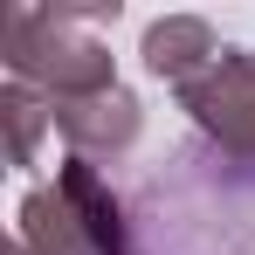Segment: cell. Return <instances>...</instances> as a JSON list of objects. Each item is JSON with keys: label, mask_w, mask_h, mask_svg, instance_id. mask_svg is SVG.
Wrapping results in <instances>:
<instances>
[{"label": "cell", "mask_w": 255, "mask_h": 255, "mask_svg": "<svg viewBox=\"0 0 255 255\" xmlns=\"http://www.w3.org/2000/svg\"><path fill=\"white\" fill-rule=\"evenodd\" d=\"M7 255H28V249H21V242H14V249H7Z\"/></svg>", "instance_id": "obj_7"}, {"label": "cell", "mask_w": 255, "mask_h": 255, "mask_svg": "<svg viewBox=\"0 0 255 255\" xmlns=\"http://www.w3.org/2000/svg\"><path fill=\"white\" fill-rule=\"evenodd\" d=\"M179 104L221 159L255 166V48H228L193 90H179Z\"/></svg>", "instance_id": "obj_3"}, {"label": "cell", "mask_w": 255, "mask_h": 255, "mask_svg": "<svg viewBox=\"0 0 255 255\" xmlns=\"http://www.w3.org/2000/svg\"><path fill=\"white\" fill-rule=\"evenodd\" d=\"M0 125H7V166H35L42 159V138L55 131V104L28 83H7L0 90Z\"/></svg>", "instance_id": "obj_6"}, {"label": "cell", "mask_w": 255, "mask_h": 255, "mask_svg": "<svg viewBox=\"0 0 255 255\" xmlns=\"http://www.w3.org/2000/svg\"><path fill=\"white\" fill-rule=\"evenodd\" d=\"M97 21H118V7H7L0 21V55L14 69V83L42 90V97H104L118 90L111 48L97 35Z\"/></svg>", "instance_id": "obj_1"}, {"label": "cell", "mask_w": 255, "mask_h": 255, "mask_svg": "<svg viewBox=\"0 0 255 255\" xmlns=\"http://www.w3.org/2000/svg\"><path fill=\"white\" fill-rule=\"evenodd\" d=\"M48 104H55V97H48ZM55 131L69 138V159L104 166V159H125L131 145H138L145 111H138V97L118 83V90H104V97H62V104H55Z\"/></svg>", "instance_id": "obj_4"}, {"label": "cell", "mask_w": 255, "mask_h": 255, "mask_svg": "<svg viewBox=\"0 0 255 255\" xmlns=\"http://www.w3.org/2000/svg\"><path fill=\"white\" fill-rule=\"evenodd\" d=\"M138 55H145V69H152L159 83L193 90V83H200V76L214 69V62L228 55V48L214 42V28L200 21V14H166V21H152V28H145Z\"/></svg>", "instance_id": "obj_5"}, {"label": "cell", "mask_w": 255, "mask_h": 255, "mask_svg": "<svg viewBox=\"0 0 255 255\" xmlns=\"http://www.w3.org/2000/svg\"><path fill=\"white\" fill-rule=\"evenodd\" d=\"M14 242L28 255H138L131 249V207L104 179V166H90V159H62L55 179H42L21 200Z\"/></svg>", "instance_id": "obj_2"}]
</instances>
